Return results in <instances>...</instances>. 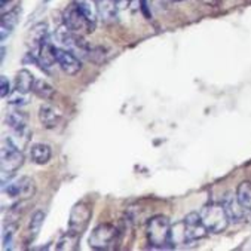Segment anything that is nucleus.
Wrapping results in <instances>:
<instances>
[{
  "mask_svg": "<svg viewBox=\"0 0 251 251\" xmlns=\"http://www.w3.org/2000/svg\"><path fill=\"white\" fill-rule=\"evenodd\" d=\"M173 2H184V0H173Z\"/></svg>",
  "mask_w": 251,
  "mask_h": 251,
  "instance_id": "29",
  "label": "nucleus"
},
{
  "mask_svg": "<svg viewBox=\"0 0 251 251\" xmlns=\"http://www.w3.org/2000/svg\"><path fill=\"white\" fill-rule=\"evenodd\" d=\"M222 205L225 207V211L229 217L230 223H241L245 220V208L241 205V202L238 201L236 193H227L223 201H222Z\"/></svg>",
  "mask_w": 251,
  "mask_h": 251,
  "instance_id": "11",
  "label": "nucleus"
},
{
  "mask_svg": "<svg viewBox=\"0 0 251 251\" xmlns=\"http://www.w3.org/2000/svg\"><path fill=\"white\" fill-rule=\"evenodd\" d=\"M43 220H45V213L42 210H37L33 213L31 219H30V223H28V241H34L36 236L39 235L40 229H42V225H43Z\"/></svg>",
  "mask_w": 251,
  "mask_h": 251,
  "instance_id": "19",
  "label": "nucleus"
},
{
  "mask_svg": "<svg viewBox=\"0 0 251 251\" xmlns=\"http://www.w3.org/2000/svg\"><path fill=\"white\" fill-rule=\"evenodd\" d=\"M55 57H57V64L66 75L75 76L82 70L80 58L76 54H73L72 51H69V49H66L63 46L55 48Z\"/></svg>",
  "mask_w": 251,
  "mask_h": 251,
  "instance_id": "8",
  "label": "nucleus"
},
{
  "mask_svg": "<svg viewBox=\"0 0 251 251\" xmlns=\"http://www.w3.org/2000/svg\"><path fill=\"white\" fill-rule=\"evenodd\" d=\"M0 83H2V91H0V95H2V98H6L11 94V83H9L6 76L0 77Z\"/></svg>",
  "mask_w": 251,
  "mask_h": 251,
  "instance_id": "24",
  "label": "nucleus"
},
{
  "mask_svg": "<svg viewBox=\"0 0 251 251\" xmlns=\"http://www.w3.org/2000/svg\"><path fill=\"white\" fill-rule=\"evenodd\" d=\"M3 192L14 199H30L36 192V186L30 177H21L17 181L9 183L8 186L5 184Z\"/></svg>",
  "mask_w": 251,
  "mask_h": 251,
  "instance_id": "9",
  "label": "nucleus"
},
{
  "mask_svg": "<svg viewBox=\"0 0 251 251\" xmlns=\"http://www.w3.org/2000/svg\"><path fill=\"white\" fill-rule=\"evenodd\" d=\"M27 103V100L24 97V94H20L15 91V94L9 98V104H14V106H23Z\"/></svg>",
  "mask_w": 251,
  "mask_h": 251,
  "instance_id": "23",
  "label": "nucleus"
},
{
  "mask_svg": "<svg viewBox=\"0 0 251 251\" xmlns=\"http://www.w3.org/2000/svg\"><path fill=\"white\" fill-rule=\"evenodd\" d=\"M79 236L77 233H73L70 230H67V233L63 235V238L58 241L57 244V250H75L77 247L79 242Z\"/></svg>",
  "mask_w": 251,
  "mask_h": 251,
  "instance_id": "22",
  "label": "nucleus"
},
{
  "mask_svg": "<svg viewBox=\"0 0 251 251\" xmlns=\"http://www.w3.org/2000/svg\"><path fill=\"white\" fill-rule=\"evenodd\" d=\"M52 150L45 143H34L30 147V159L37 165H45L51 161Z\"/></svg>",
  "mask_w": 251,
  "mask_h": 251,
  "instance_id": "14",
  "label": "nucleus"
},
{
  "mask_svg": "<svg viewBox=\"0 0 251 251\" xmlns=\"http://www.w3.org/2000/svg\"><path fill=\"white\" fill-rule=\"evenodd\" d=\"M46 37H48V25L45 23H39L34 27H31L27 34V45L30 48V52H36Z\"/></svg>",
  "mask_w": 251,
  "mask_h": 251,
  "instance_id": "13",
  "label": "nucleus"
},
{
  "mask_svg": "<svg viewBox=\"0 0 251 251\" xmlns=\"http://www.w3.org/2000/svg\"><path fill=\"white\" fill-rule=\"evenodd\" d=\"M33 92L42 100H51L54 97V94H55V89L48 82H45L43 79H34Z\"/></svg>",
  "mask_w": 251,
  "mask_h": 251,
  "instance_id": "20",
  "label": "nucleus"
},
{
  "mask_svg": "<svg viewBox=\"0 0 251 251\" xmlns=\"http://www.w3.org/2000/svg\"><path fill=\"white\" fill-rule=\"evenodd\" d=\"M244 222L251 223V208H247V210H245V220H244Z\"/></svg>",
  "mask_w": 251,
  "mask_h": 251,
  "instance_id": "28",
  "label": "nucleus"
},
{
  "mask_svg": "<svg viewBox=\"0 0 251 251\" xmlns=\"http://www.w3.org/2000/svg\"><path fill=\"white\" fill-rule=\"evenodd\" d=\"M236 196L241 205L247 210L251 208V181H242L238 184L236 189Z\"/></svg>",
  "mask_w": 251,
  "mask_h": 251,
  "instance_id": "21",
  "label": "nucleus"
},
{
  "mask_svg": "<svg viewBox=\"0 0 251 251\" xmlns=\"http://www.w3.org/2000/svg\"><path fill=\"white\" fill-rule=\"evenodd\" d=\"M88 242L94 250H113L121 242V232L115 225L101 223L92 229Z\"/></svg>",
  "mask_w": 251,
  "mask_h": 251,
  "instance_id": "3",
  "label": "nucleus"
},
{
  "mask_svg": "<svg viewBox=\"0 0 251 251\" xmlns=\"http://www.w3.org/2000/svg\"><path fill=\"white\" fill-rule=\"evenodd\" d=\"M12 2H14V0H2V14H5V12H6V8H8V6H11V5H12Z\"/></svg>",
  "mask_w": 251,
  "mask_h": 251,
  "instance_id": "27",
  "label": "nucleus"
},
{
  "mask_svg": "<svg viewBox=\"0 0 251 251\" xmlns=\"http://www.w3.org/2000/svg\"><path fill=\"white\" fill-rule=\"evenodd\" d=\"M73 3L79 8V11H80L92 24H97V20H98V17H100L97 0H75Z\"/></svg>",
  "mask_w": 251,
  "mask_h": 251,
  "instance_id": "18",
  "label": "nucleus"
},
{
  "mask_svg": "<svg viewBox=\"0 0 251 251\" xmlns=\"http://www.w3.org/2000/svg\"><path fill=\"white\" fill-rule=\"evenodd\" d=\"M199 2H201V3H204V5H207V6L217 8V6H220L222 0H199Z\"/></svg>",
  "mask_w": 251,
  "mask_h": 251,
  "instance_id": "26",
  "label": "nucleus"
},
{
  "mask_svg": "<svg viewBox=\"0 0 251 251\" xmlns=\"http://www.w3.org/2000/svg\"><path fill=\"white\" fill-rule=\"evenodd\" d=\"M97 5H98L100 17H101L103 21L113 23L118 18L119 8L116 6V3L113 2V0H97Z\"/></svg>",
  "mask_w": 251,
  "mask_h": 251,
  "instance_id": "16",
  "label": "nucleus"
},
{
  "mask_svg": "<svg viewBox=\"0 0 251 251\" xmlns=\"http://www.w3.org/2000/svg\"><path fill=\"white\" fill-rule=\"evenodd\" d=\"M63 24H66L72 31L77 33V34H88L92 33L95 28V24H92L80 11L79 8L72 3L63 14Z\"/></svg>",
  "mask_w": 251,
  "mask_h": 251,
  "instance_id": "6",
  "label": "nucleus"
},
{
  "mask_svg": "<svg viewBox=\"0 0 251 251\" xmlns=\"http://www.w3.org/2000/svg\"><path fill=\"white\" fill-rule=\"evenodd\" d=\"M57 39L61 43L63 48L69 49L73 54H76L80 58H86L91 52V45L83 39L82 34H77L75 31H72L66 24H63L61 27L57 28Z\"/></svg>",
  "mask_w": 251,
  "mask_h": 251,
  "instance_id": "4",
  "label": "nucleus"
},
{
  "mask_svg": "<svg viewBox=\"0 0 251 251\" xmlns=\"http://www.w3.org/2000/svg\"><path fill=\"white\" fill-rule=\"evenodd\" d=\"M33 85H34V77L28 70L23 69L17 73V77H15V91L17 92L27 95L30 91H33Z\"/></svg>",
  "mask_w": 251,
  "mask_h": 251,
  "instance_id": "17",
  "label": "nucleus"
},
{
  "mask_svg": "<svg viewBox=\"0 0 251 251\" xmlns=\"http://www.w3.org/2000/svg\"><path fill=\"white\" fill-rule=\"evenodd\" d=\"M6 124L18 138H23L25 141V144L28 143L31 132L28 129V116L24 112H21V110L9 112L6 116Z\"/></svg>",
  "mask_w": 251,
  "mask_h": 251,
  "instance_id": "10",
  "label": "nucleus"
},
{
  "mask_svg": "<svg viewBox=\"0 0 251 251\" xmlns=\"http://www.w3.org/2000/svg\"><path fill=\"white\" fill-rule=\"evenodd\" d=\"M201 219H202L205 227L211 233H222L229 226V217L225 211V207L217 202H211L201 210Z\"/></svg>",
  "mask_w": 251,
  "mask_h": 251,
  "instance_id": "5",
  "label": "nucleus"
},
{
  "mask_svg": "<svg viewBox=\"0 0 251 251\" xmlns=\"http://www.w3.org/2000/svg\"><path fill=\"white\" fill-rule=\"evenodd\" d=\"M24 164V155L21 149L11 137H5L2 141V183L11 178Z\"/></svg>",
  "mask_w": 251,
  "mask_h": 251,
  "instance_id": "2",
  "label": "nucleus"
},
{
  "mask_svg": "<svg viewBox=\"0 0 251 251\" xmlns=\"http://www.w3.org/2000/svg\"><path fill=\"white\" fill-rule=\"evenodd\" d=\"M113 2L116 3V6L119 8V11L121 9H126V8H129L132 5V0H113Z\"/></svg>",
  "mask_w": 251,
  "mask_h": 251,
  "instance_id": "25",
  "label": "nucleus"
},
{
  "mask_svg": "<svg viewBox=\"0 0 251 251\" xmlns=\"http://www.w3.org/2000/svg\"><path fill=\"white\" fill-rule=\"evenodd\" d=\"M37 115H39V121H40L42 126L46 129H55L63 121V115L60 113V110L48 103H45L39 107Z\"/></svg>",
  "mask_w": 251,
  "mask_h": 251,
  "instance_id": "12",
  "label": "nucleus"
},
{
  "mask_svg": "<svg viewBox=\"0 0 251 251\" xmlns=\"http://www.w3.org/2000/svg\"><path fill=\"white\" fill-rule=\"evenodd\" d=\"M91 217H92V208L86 202H77L70 211L69 230L73 233L82 235V232L86 229Z\"/></svg>",
  "mask_w": 251,
  "mask_h": 251,
  "instance_id": "7",
  "label": "nucleus"
},
{
  "mask_svg": "<svg viewBox=\"0 0 251 251\" xmlns=\"http://www.w3.org/2000/svg\"><path fill=\"white\" fill-rule=\"evenodd\" d=\"M171 222L168 217L158 214L147 222L146 236L147 242L155 248H173L171 247Z\"/></svg>",
  "mask_w": 251,
  "mask_h": 251,
  "instance_id": "1",
  "label": "nucleus"
},
{
  "mask_svg": "<svg viewBox=\"0 0 251 251\" xmlns=\"http://www.w3.org/2000/svg\"><path fill=\"white\" fill-rule=\"evenodd\" d=\"M20 8L15 6L12 8L11 11L2 14V25H0V28H2V40H6V37L12 33V30L15 28V25L18 24V20H20Z\"/></svg>",
  "mask_w": 251,
  "mask_h": 251,
  "instance_id": "15",
  "label": "nucleus"
}]
</instances>
